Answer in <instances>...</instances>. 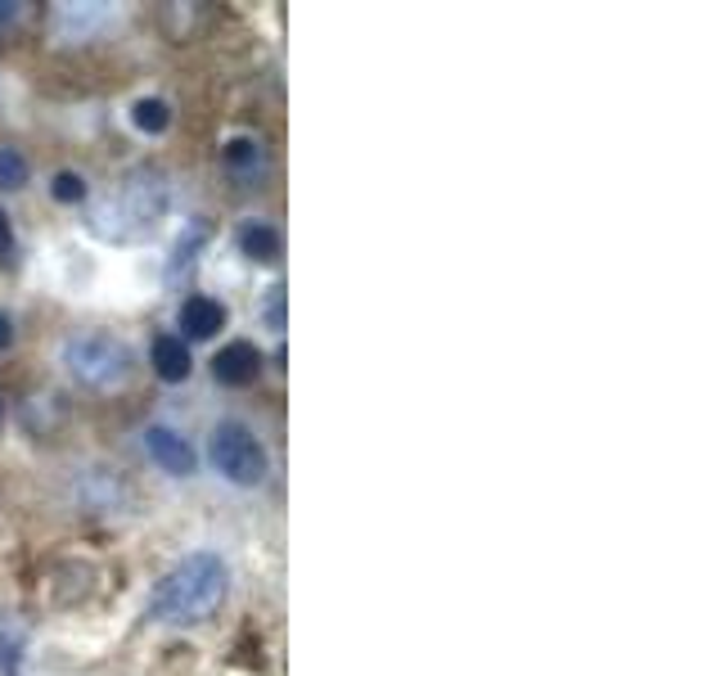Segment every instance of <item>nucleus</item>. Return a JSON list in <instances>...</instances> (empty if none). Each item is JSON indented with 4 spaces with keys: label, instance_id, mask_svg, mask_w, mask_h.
<instances>
[{
    "label": "nucleus",
    "instance_id": "nucleus-2",
    "mask_svg": "<svg viewBox=\"0 0 721 676\" xmlns=\"http://www.w3.org/2000/svg\"><path fill=\"white\" fill-rule=\"evenodd\" d=\"M60 366L77 388H91V392H114L131 379L127 344L118 334H104V329L68 334L64 348H60Z\"/></svg>",
    "mask_w": 721,
    "mask_h": 676
},
{
    "label": "nucleus",
    "instance_id": "nucleus-11",
    "mask_svg": "<svg viewBox=\"0 0 721 676\" xmlns=\"http://www.w3.org/2000/svg\"><path fill=\"white\" fill-rule=\"evenodd\" d=\"M240 249L253 262H275L280 257V235H275V225H266V221H244L240 225Z\"/></svg>",
    "mask_w": 721,
    "mask_h": 676
},
{
    "label": "nucleus",
    "instance_id": "nucleus-10",
    "mask_svg": "<svg viewBox=\"0 0 721 676\" xmlns=\"http://www.w3.org/2000/svg\"><path fill=\"white\" fill-rule=\"evenodd\" d=\"M221 162H226V172L235 181H253L262 172V149H257V140L235 136V140H226V149H221Z\"/></svg>",
    "mask_w": 721,
    "mask_h": 676
},
{
    "label": "nucleus",
    "instance_id": "nucleus-6",
    "mask_svg": "<svg viewBox=\"0 0 721 676\" xmlns=\"http://www.w3.org/2000/svg\"><path fill=\"white\" fill-rule=\"evenodd\" d=\"M257 370H262V352L248 344V338H235V344H226V348L212 357V379L216 383H231V388L253 383Z\"/></svg>",
    "mask_w": 721,
    "mask_h": 676
},
{
    "label": "nucleus",
    "instance_id": "nucleus-9",
    "mask_svg": "<svg viewBox=\"0 0 721 676\" xmlns=\"http://www.w3.org/2000/svg\"><path fill=\"white\" fill-rule=\"evenodd\" d=\"M149 361H153V374L162 383H185L190 370H194V357H190V348L181 344L177 334H158L153 348H149Z\"/></svg>",
    "mask_w": 721,
    "mask_h": 676
},
{
    "label": "nucleus",
    "instance_id": "nucleus-8",
    "mask_svg": "<svg viewBox=\"0 0 721 676\" xmlns=\"http://www.w3.org/2000/svg\"><path fill=\"white\" fill-rule=\"evenodd\" d=\"M221 329H226V307H221L216 298H185L181 303V334L194 338V344H203V338H216Z\"/></svg>",
    "mask_w": 721,
    "mask_h": 676
},
{
    "label": "nucleus",
    "instance_id": "nucleus-13",
    "mask_svg": "<svg viewBox=\"0 0 721 676\" xmlns=\"http://www.w3.org/2000/svg\"><path fill=\"white\" fill-rule=\"evenodd\" d=\"M19 663H23V627L0 613V676H19Z\"/></svg>",
    "mask_w": 721,
    "mask_h": 676
},
{
    "label": "nucleus",
    "instance_id": "nucleus-16",
    "mask_svg": "<svg viewBox=\"0 0 721 676\" xmlns=\"http://www.w3.org/2000/svg\"><path fill=\"white\" fill-rule=\"evenodd\" d=\"M14 344V320L6 316V311H0V352H6Z\"/></svg>",
    "mask_w": 721,
    "mask_h": 676
},
{
    "label": "nucleus",
    "instance_id": "nucleus-4",
    "mask_svg": "<svg viewBox=\"0 0 721 676\" xmlns=\"http://www.w3.org/2000/svg\"><path fill=\"white\" fill-rule=\"evenodd\" d=\"M208 456H212L216 474H226L240 487H253L266 478V451L253 437V429H244L240 420H221L208 433Z\"/></svg>",
    "mask_w": 721,
    "mask_h": 676
},
{
    "label": "nucleus",
    "instance_id": "nucleus-7",
    "mask_svg": "<svg viewBox=\"0 0 721 676\" xmlns=\"http://www.w3.org/2000/svg\"><path fill=\"white\" fill-rule=\"evenodd\" d=\"M108 23H114V10L108 6H60L54 10V32H60L64 41L99 36Z\"/></svg>",
    "mask_w": 721,
    "mask_h": 676
},
{
    "label": "nucleus",
    "instance_id": "nucleus-1",
    "mask_svg": "<svg viewBox=\"0 0 721 676\" xmlns=\"http://www.w3.org/2000/svg\"><path fill=\"white\" fill-rule=\"evenodd\" d=\"M231 591V569L226 559L212 554V550H194L185 554L172 573H162L149 591V604H145V617L149 623H199V617L216 613V604L226 600Z\"/></svg>",
    "mask_w": 721,
    "mask_h": 676
},
{
    "label": "nucleus",
    "instance_id": "nucleus-19",
    "mask_svg": "<svg viewBox=\"0 0 721 676\" xmlns=\"http://www.w3.org/2000/svg\"><path fill=\"white\" fill-rule=\"evenodd\" d=\"M10 244H14V235H10V216H6V212H0V253H6Z\"/></svg>",
    "mask_w": 721,
    "mask_h": 676
},
{
    "label": "nucleus",
    "instance_id": "nucleus-15",
    "mask_svg": "<svg viewBox=\"0 0 721 676\" xmlns=\"http://www.w3.org/2000/svg\"><path fill=\"white\" fill-rule=\"evenodd\" d=\"M50 194L60 199V203H86V177H77V172H60L50 181Z\"/></svg>",
    "mask_w": 721,
    "mask_h": 676
},
{
    "label": "nucleus",
    "instance_id": "nucleus-12",
    "mask_svg": "<svg viewBox=\"0 0 721 676\" xmlns=\"http://www.w3.org/2000/svg\"><path fill=\"white\" fill-rule=\"evenodd\" d=\"M131 127L140 131V136H162L172 127V108L162 104V99H153V95H145V99H136V108H131Z\"/></svg>",
    "mask_w": 721,
    "mask_h": 676
},
{
    "label": "nucleus",
    "instance_id": "nucleus-18",
    "mask_svg": "<svg viewBox=\"0 0 721 676\" xmlns=\"http://www.w3.org/2000/svg\"><path fill=\"white\" fill-rule=\"evenodd\" d=\"M266 320H271V329H280V289L271 294V311H266Z\"/></svg>",
    "mask_w": 721,
    "mask_h": 676
},
{
    "label": "nucleus",
    "instance_id": "nucleus-17",
    "mask_svg": "<svg viewBox=\"0 0 721 676\" xmlns=\"http://www.w3.org/2000/svg\"><path fill=\"white\" fill-rule=\"evenodd\" d=\"M14 19H19V6H14V0H0V32H6Z\"/></svg>",
    "mask_w": 721,
    "mask_h": 676
},
{
    "label": "nucleus",
    "instance_id": "nucleus-14",
    "mask_svg": "<svg viewBox=\"0 0 721 676\" xmlns=\"http://www.w3.org/2000/svg\"><path fill=\"white\" fill-rule=\"evenodd\" d=\"M28 186V158L14 145H0V194H14Z\"/></svg>",
    "mask_w": 721,
    "mask_h": 676
},
{
    "label": "nucleus",
    "instance_id": "nucleus-5",
    "mask_svg": "<svg viewBox=\"0 0 721 676\" xmlns=\"http://www.w3.org/2000/svg\"><path fill=\"white\" fill-rule=\"evenodd\" d=\"M145 451H149V461L158 465V469H168V474H194L199 469V456H194V446L177 433V429H162V424H153V429H145Z\"/></svg>",
    "mask_w": 721,
    "mask_h": 676
},
{
    "label": "nucleus",
    "instance_id": "nucleus-3",
    "mask_svg": "<svg viewBox=\"0 0 721 676\" xmlns=\"http://www.w3.org/2000/svg\"><path fill=\"white\" fill-rule=\"evenodd\" d=\"M168 181H162L158 172H131L123 194L114 199V208L108 212H95V225H104L108 240H131L136 231H145V225L162 221V212H168Z\"/></svg>",
    "mask_w": 721,
    "mask_h": 676
},
{
    "label": "nucleus",
    "instance_id": "nucleus-20",
    "mask_svg": "<svg viewBox=\"0 0 721 676\" xmlns=\"http://www.w3.org/2000/svg\"><path fill=\"white\" fill-rule=\"evenodd\" d=\"M0 424H6V402H0Z\"/></svg>",
    "mask_w": 721,
    "mask_h": 676
}]
</instances>
